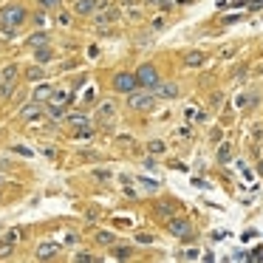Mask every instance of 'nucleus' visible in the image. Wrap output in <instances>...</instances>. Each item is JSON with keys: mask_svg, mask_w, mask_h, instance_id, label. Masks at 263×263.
Masks as SVG:
<instances>
[{"mask_svg": "<svg viewBox=\"0 0 263 263\" xmlns=\"http://www.w3.org/2000/svg\"><path fill=\"white\" fill-rule=\"evenodd\" d=\"M128 105H131L133 111H150L153 105H156V94L150 91V88H136L133 94H128Z\"/></svg>", "mask_w": 263, "mask_h": 263, "instance_id": "nucleus-1", "label": "nucleus"}, {"mask_svg": "<svg viewBox=\"0 0 263 263\" xmlns=\"http://www.w3.org/2000/svg\"><path fill=\"white\" fill-rule=\"evenodd\" d=\"M26 17H29V12L20 3H9V6L0 9V23H9V26H23Z\"/></svg>", "mask_w": 263, "mask_h": 263, "instance_id": "nucleus-2", "label": "nucleus"}, {"mask_svg": "<svg viewBox=\"0 0 263 263\" xmlns=\"http://www.w3.org/2000/svg\"><path fill=\"white\" fill-rule=\"evenodd\" d=\"M17 66H6L3 68V74H0V97L3 99H9L12 94H15V88H17Z\"/></svg>", "mask_w": 263, "mask_h": 263, "instance_id": "nucleus-3", "label": "nucleus"}, {"mask_svg": "<svg viewBox=\"0 0 263 263\" xmlns=\"http://www.w3.org/2000/svg\"><path fill=\"white\" fill-rule=\"evenodd\" d=\"M136 80H139V88H150V91L162 82V80H159V71H156V66H150V63H145V66L136 71Z\"/></svg>", "mask_w": 263, "mask_h": 263, "instance_id": "nucleus-4", "label": "nucleus"}, {"mask_svg": "<svg viewBox=\"0 0 263 263\" xmlns=\"http://www.w3.org/2000/svg\"><path fill=\"white\" fill-rule=\"evenodd\" d=\"M136 88H139V80L131 71H119L114 77V91H119V94H133Z\"/></svg>", "mask_w": 263, "mask_h": 263, "instance_id": "nucleus-5", "label": "nucleus"}, {"mask_svg": "<svg viewBox=\"0 0 263 263\" xmlns=\"http://www.w3.org/2000/svg\"><path fill=\"white\" fill-rule=\"evenodd\" d=\"M167 230H170V235H176V238H181V241H190V238H193V224L184 221V218H170Z\"/></svg>", "mask_w": 263, "mask_h": 263, "instance_id": "nucleus-6", "label": "nucleus"}, {"mask_svg": "<svg viewBox=\"0 0 263 263\" xmlns=\"http://www.w3.org/2000/svg\"><path fill=\"white\" fill-rule=\"evenodd\" d=\"M20 119H23V122H40V119H43V102L32 99L29 105H23V108H20Z\"/></svg>", "mask_w": 263, "mask_h": 263, "instance_id": "nucleus-7", "label": "nucleus"}, {"mask_svg": "<svg viewBox=\"0 0 263 263\" xmlns=\"http://www.w3.org/2000/svg\"><path fill=\"white\" fill-rule=\"evenodd\" d=\"M99 9V0H74V15H80V17H88V15H94Z\"/></svg>", "mask_w": 263, "mask_h": 263, "instance_id": "nucleus-8", "label": "nucleus"}, {"mask_svg": "<svg viewBox=\"0 0 263 263\" xmlns=\"http://www.w3.org/2000/svg\"><path fill=\"white\" fill-rule=\"evenodd\" d=\"M153 94H156V99H176L179 97V85L176 82H159L153 88Z\"/></svg>", "mask_w": 263, "mask_h": 263, "instance_id": "nucleus-9", "label": "nucleus"}, {"mask_svg": "<svg viewBox=\"0 0 263 263\" xmlns=\"http://www.w3.org/2000/svg\"><path fill=\"white\" fill-rule=\"evenodd\" d=\"M57 252H60V247H57V244H51V241H46V244H40V247H37V261H51Z\"/></svg>", "mask_w": 263, "mask_h": 263, "instance_id": "nucleus-10", "label": "nucleus"}, {"mask_svg": "<svg viewBox=\"0 0 263 263\" xmlns=\"http://www.w3.org/2000/svg\"><path fill=\"white\" fill-rule=\"evenodd\" d=\"M26 80H29V82H43V80H46V71H43V66L37 63V66L26 68Z\"/></svg>", "mask_w": 263, "mask_h": 263, "instance_id": "nucleus-11", "label": "nucleus"}, {"mask_svg": "<svg viewBox=\"0 0 263 263\" xmlns=\"http://www.w3.org/2000/svg\"><path fill=\"white\" fill-rule=\"evenodd\" d=\"M34 60H37L40 66H46V63L54 60V51H51L49 46H40V49H34Z\"/></svg>", "mask_w": 263, "mask_h": 263, "instance_id": "nucleus-12", "label": "nucleus"}, {"mask_svg": "<svg viewBox=\"0 0 263 263\" xmlns=\"http://www.w3.org/2000/svg\"><path fill=\"white\" fill-rule=\"evenodd\" d=\"M68 122H71L77 131H88V116L85 114H68Z\"/></svg>", "mask_w": 263, "mask_h": 263, "instance_id": "nucleus-13", "label": "nucleus"}, {"mask_svg": "<svg viewBox=\"0 0 263 263\" xmlns=\"http://www.w3.org/2000/svg\"><path fill=\"white\" fill-rule=\"evenodd\" d=\"M114 114H116V108H114V105H111V102H105V105H99V111H97L99 122H108V119H114Z\"/></svg>", "mask_w": 263, "mask_h": 263, "instance_id": "nucleus-14", "label": "nucleus"}, {"mask_svg": "<svg viewBox=\"0 0 263 263\" xmlns=\"http://www.w3.org/2000/svg\"><path fill=\"white\" fill-rule=\"evenodd\" d=\"M29 46H32V49L49 46V34H46V32H37V34H32V37H29Z\"/></svg>", "mask_w": 263, "mask_h": 263, "instance_id": "nucleus-15", "label": "nucleus"}, {"mask_svg": "<svg viewBox=\"0 0 263 263\" xmlns=\"http://www.w3.org/2000/svg\"><path fill=\"white\" fill-rule=\"evenodd\" d=\"M51 85H40V88H34V97L32 99H37V102H49V97H51Z\"/></svg>", "mask_w": 263, "mask_h": 263, "instance_id": "nucleus-16", "label": "nucleus"}, {"mask_svg": "<svg viewBox=\"0 0 263 263\" xmlns=\"http://www.w3.org/2000/svg\"><path fill=\"white\" fill-rule=\"evenodd\" d=\"M204 60H207V57H204V54H201V51H190V54H187V57H184V63H187V66H190V68L201 66V63H204Z\"/></svg>", "mask_w": 263, "mask_h": 263, "instance_id": "nucleus-17", "label": "nucleus"}, {"mask_svg": "<svg viewBox=\"0 0 263 263\" xmlns=\"http://www.w3.org/2000/svg\"><path fill=\"white\" fill-rule=\"evenodd\" d=\"M97 244H102V247H114V244H116L114 232H108V230H102V232H97Z\"/></svg>", "mask_w": 263, "mask_h": 263, "instance_id": "nucleus-18", "label": "nucleus"}, {"mask_svg": "<svg viewBox=\"0 0 263 263\" xmlns=\"http://www.w3.org/2000/svg\"><path fill=\"white\" fill-rule=\"evenodd\" d=\"M232 159V145H221L218 148V162H230Z\"/></svg>", "mask_w": 263, "mask_h": 263, "instance_id": "nucleus-19", "label": "nucleus"}, {"mask_svg": "<svg viewBox=\"0 0 263 263\" xmlns=\"http://www.w3.org/2000/svg\"><path fill=\"white\" fill-rule=\"evenodd\" d=\"M114 258H116V261H128V258H131V249H128V247H116Z\"/></svg>", "mask_w": 263, "mask_h": 263, "instance_id": "nucleus-20", "label": "nucleus"}, {"mask_svg": "<svg viewBox=\"0 0 263 263\" xmlns=\"http://www.w3.org/2000/svg\"><path fill=\"white\" fill-rule=\"evenodd\" d=\"M0 34L12 40V37H15V34H17V26H9V23H0Z\"/></svg>", "mask_w": 263, "mask_h": 263, "instance_id": "nucleus-21", "label": "nucleus"}, {"mask_svg": "<svg viewBox=\"0 0 263 263\" xmlns=\"http://www.w3.org/2000/svg\"><path fill=\"white\" fill-rule=\"evenodd\" d=\"M148 148H150V153H156V156H159V153H164V150H167V145H164V142H159V139H153Z\"/></svg>", "mask_w": 263, "mask_h": 263, "instance_id": "nucleus-22", "label": "nucleus"}, {"mask_svg": "<svg viewBox=\"0 0 263 263\" xmlns=\"http://www.w3.org/2000/svg\"><path fill=\"white\" fill-rule=\"evenodd\" d=\"M139 184H142L145 190H150V193H153V190H159V181H156V179H145V176H142V179H139Z\"/></svg>", "mask_w": 263, "mask_h": 263, "instance_id": "nucleus-23", "label": "nucleus"}, {"mask_svg": "<svg viewBox=\"0 0 263 263\" xmlns=\"http://www.w3.org/2000/svg\"><path fill=\"white\" fill-rule=\"evenodd\" d=\"M74 261H77V263H97L99 258H94V255H91V252H80V255H77V258H74Z\"/></svg>", "mask_w": 263, "mask_h": 263, "instance_id": "nucleus-24", "label": "nucleus"}, {"mask_svg": "<svg viewBox=\"0 0 263 263\" xmlns=\"http://www.w3.org/2000/svg\"><path fill=\"white\" fill-rule=\"evenodd\" d=\"M170 210H173L170 204H159V207H156V213L162 215V218H167V215H170Z\"/></svg>", "mask_w": 263, "mask_h": 263, "instance_id": "nucleus-25", "label": "nucleus"}, {"mask_svg": "<svg viewBox=\"0 0 263 263\" xmlns=\"http://www.w3.org/2000/svg\"><path fill=\"white\" fill-rule=\"evenodd\" d=\"M181 258H184V261H196V258H198V249H187Z\"/></svg>", "mask_w": 263, "mask_h": 263, "instance_id": "nucleus-26", "label": "nucleus"}, {"mask_svg": "<svg viewBox=\"0 0 263 263\" xmlns=\"http://www.w3.org/2000/svg\"><path fill=\"white\" fill-rule=\"evenodd\" d=\"M224 105V94H213V108H221Z\"/></svg>", "mask_w": 263, "mask_h": 263, "instance_id": "nucleus-27", "label": "nucleus"}, {"mask_svg": "<svg viewBox=\"0 0 263 263\" xmlns=\"http://www.w3.org/2000/svg\"><path fill=\"white\" fill-rule=\"evenodd\" d=\"M249 261H258V263H261L263 261V249H255V252L249 255Z\"/></svg>", "mask_w": 263, "mask_h": 263, "instance_id": "nucleus-28", "label": "nucleus"}, {"mask_svg": "<svg viewBox=\"0 0 263 263\" xmlns=\"http://www.w3.org/2000/svg\"><path fill=\"white\" fill-rule=\"evenodd\" d=\"M40 6H46V9H54V6H60V0H40Z\"/></svg>", "mask_w": 263, "mask_h": 263, "instance_id": "nucleus-29", "label": "nucleus"}, {"mask_svg": "<svg viewBox=\"0 0 263 263\" xmlns=\"http://www.w3.org/2000/svg\"><path fill=\"white\" fill-rule=\"evenodd\" d=\"M150 6H167V0H148Z\"/></svg>", "mask_w": 263, "mask_h": 263, "instance_id": "nucleus-30", "label": "nucleus"}, {"mask_svg": "<svg viewBox=\"0 0 263 263\" xmlns=\"http://www.w3.org/2000/svg\"><path fill=\"white\" fill-rule=\"evenodd\" d=\"M3 181H6V179H3V176H0V187H3Z\"/></svg>", "mask_w": 263, "mask_h": 263, "instance_id": "nucleus-31", "label": "nucleus"}]
</instances>
